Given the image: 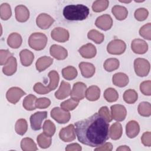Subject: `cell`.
Returning <instances> with one entry per match:
<instances>
[{
  "instance_id": "cell-31",
  "label": "cell",
  "mask_w": 151,
  "mask_h": 151,
  "mask_svg": "<svg viewBox=\"0 0 151 151\" xmlns=\"http://www.w3.org/2000/svg\"><path fill=\"white\" fill-rule=\"evenodd\" d=\"M37 97L33 94H29L25 97L23 100V107L27 110L31 111L35 109V101Z\"/></svg>"
},
{
  "instance_id": "cell-6",
  "label": "cell",
  "mask_w": 151,
  "mask_h": 151,
  "mask_svg": "<svg viewBox=\"0 0 151 151\" xmlns=\"http://www.w3.org/2000/svg\"><path fill=\"white\" fill-rule=\"evenodd\" d=\"M126 48V43L122 40L114 39L111 41L107 45V50L109 53L114 55L123 54Z\"/></svg>"
},
{
  "instance_id": "cell-47",
  "label": "cell",
  "mask_w": 151,
  "mask_h": 151,
  "mask_svg": "<svg viewBox=\"0 0 151 151\" xmlns=\"http://www.w3.org/2000/svg\"><path fill=\"white\" fill-rule=\"evenodd\" d=\"M140 91L146 96L151 95V81L147 80L143 81L140 85Z\"/></svg>"
},
{
  "instance_id": "cell-45",
  "label": "cell",
  "mask_w": 151,
  "mask_h": 151,
  "mask_svg": "<svg viewBox=\"0 0 151 151\" xmlns=\"http://www.w3.org/2000/svg\"><path fill=\"white\" fill-rule=\"evenodd\" d=\"M139 34L141 37L147 40H151V24L150 22L142 26L139 29Z\"/></svg>"
},
{
  "instance_id": "cell-33",
  "label": "cell",
  "mask_w": 151,
  "mask_h": 151,
  "mask_svg": "<svg viewBox=\"0 0 151 151\" xmlns=\"http://www.w3.org/2000/svg\"><path fill=\"white\" fill-rule=\"evenodd\" d=\"M48 76L50 78V83L47 87L51 91H52L55 90L58 86L60 79L59 74L56 71L52 70L49 72Z\"/></svg>"
},
{
  "instance_id": "cell-21",
  "label": "cell",
  "mask_w": 151,
  "mask_h": 151,
  "mask_svg": "<svg viewBox=\"0 0 151 151\" xmlns=\"http://www.w3.org/2000/svg\"><path fill=\"white\" fill-rule=\"evenodd\" d=\"M79 68L82 76L85 78L91 77L95 73L94 65L90 63L81 62L79 64Z\"/></svg>"
},
{
  "instance_id": "cell-4",
  "label": "cell",
  "mask_w": 151,
  "mask_h": 151,
  "mask_svg": "<svg viewBox=\"0 0 151 151\" xmlns=\"http://www.w3.org/2000/svg\"><path fill=\"white\" fill-rule=\"evenodd\" d=\"M134 68L136 74L139 77H145L148 75L150 71L149 62L142 58H137L134 61Z\"/></svg>"
},
{
  "instance_id": "cell-22",
  "label": "cell",
  "mask_w": 151,
  "mask_h": 151,
  "mask_svg": "<svg viewBox=\"0 0 151 151\" xmlns=\"http://www.w3.org/2000/svg\"><path fill=\"white\" fill-rule=\"evenodd\" d=\"M140 131L139 123L135 120L129 121L126 126V132L127 137L130 139L137 136Z\"/></svg>"
},
{
  "instance_id": "cell-13",
  "label": "cell",
  "mask_w": 151,
  "mask_h": 151,
  "mask_svg": "<svg viewBox=\"0 0 151 151\" xmlns=\"http://www.w3.org/2000/svg\"><path fill=\"white\" fill-rule=\"evenodd\" d=\"M95 24L96 27L103 31L110 29L113 25V19L110 15L104 14L99 17L96 20Z\"/></svg>"
},
{
  "instance_id": "cell-28",
  "label": "cell",
  "mask_w": 151,
  "mask_h": 151,
  "mask_svg": "<svg viewBox=\"0 0 151 151\" xmlns=\"http://www.w3.org/2000/svg\"><path fill=\"white\" fill-rule=\"evenodd\" d=\"M100 96V89L96 86H91L89 87L86 91V97L89 101H96Z\"/></svg>"
},
{
  "instance_id": "cell-5",
  "label": "cell",
  "mask_w": 151,
  "mask_h": 151,
  "mask_svg": "<svg viewBox=\"0 0 151 151\" xmlns=\"http://www.w3.org/2000/svg\"><path fill=\"white\" fill-rule=\"evenodd\" d=\"M51 116L58 123L64 124L70 120L71 114L68 111L64 110L62 108L55 107L51 110Z\"/></svg>"
},
{
  "instance_id": "cell-9",
  "label": "cell",
  "mask_w": 151,
  "mask_h": 151,
  "mask_svg": "<svg viewBox=\"0 0 151 151\" xmlns=\"http://www.w3.org/2000/svg\"><path fill=\"white\" fill-rule=\"evenodd\" d=\"M60 138L65 142H70L76 139L75 127L71 124L61 129L59 133Z\"/></svg>"
},
{
  "instance_id": "cell-54",
  "label": "cell",
  "mask_w": 151,
  "mask_h": 151,
  "mask_svg": "<svg viewBox=\"0 0 151 151\" xmlns=\"http://www.w3.org/2000/svg\"><path fill=\"white\" fill-rule=\"evenodd\" d=\"M67 151H80L81 150V146L78 143H71L67 146L65 147Z\"/></svg>"
},
{
  "instance_id": "cell-2",
  "label": "cell",
  "mask_w": 151,
  "mask_h": 151,
  "mask_svg": "<svg viewBox=\"0 0 151 151\" xmlns=\"http://www.w3.org/2000/svg\"><path fill=\"white\" fill-rule=\"evenodd\" d=\"M64 18L69 21H82L89 14V8L82 4L69 5L63 9Z\"/></svg>"
},
{
  "instance_id": "cell-44",
  "label": "cell",
  "mask_w": 151,
  "mask_h": 151,
  "mask_svg": "<svg viewBox=\"0 0 151 151\" xmlns=\"http://www.w3.org/2000/svg\"><path fill=\"white\" fill-rule=\"evenodd\" d=\"M78 102L77 100H75L73 99H68L63 102H62L60 104L61 107L66 111H71L73 110L76 107L78 106Z\"/></svg>"
},
{
  "instance_id": "cell-49",
  "label": "cell",
  "mask_w": 151,
  "mask_h": 151,
  "mask_svg": "<svg viewBox=\"0 0 151 151\" xmlns=\"http://www.w3.org/2000/svg\"><path fill=\"white\" fill-rule=\"evenodd\" d=\"M34 90L38 94H47L51 91L49 88L47 86H45L41 83H37L34 86Z\"/></svg>"
},
{
  "instance_id": "cell-38",
  "label": "cell",
  "mask_w": 151,
  "mask_h": 151,
  "mask_svg": "<svg viewBox=\"0 0 151 151\" xmlns=\"http://www.w3.org/2000/svg\"><path fill=\"white\" fill-rule=\"evenodd\" d=\"M138 113L142 116L149 117L151 115V105L149 102H141L138 106Z\"/></svg>"
},
{
  "instance_id": "cell-27",
  "label": "cell",
  "mask_w": 151,
  "mask_h": 151,
  "mask_svg": "<svg viewBox=\"0 0 151 151\" xmlns=\"http://www.w3.org/2000/svg\"><path fill=\"white\" fill-rule=\"evenodd\" d=\"M122 126L120 123H114L110 127L109 136L113 140L119 139L122 135Z\"/></svg>"
},
{
  "instance_id": "cell-36",
  "label": "cell",
  "mask_w": 151,
  "mask_h": 151,
  "mask_svg": "<svg viewBox=\"0 0 151 151\" xmlns=\"http://www.w3.org/2000/svg\"><path fill=\"white\" fill-rule=\"evenodd\" d=\"M119 61L117 58H110L107 59L103 65L104 68L109 72H111L117 70L119 67Z\"/></svg>"
},
{
  "instance_id": "cell-51",
  "label": "cell",
  "mask_w": 151,
  "mask_h": 151,
  "mask_svg": "<svg viewBox=\"0 0 151 151\" xmlns=\"http://www.w3.org/2000/svg\"><path fill=\"white\" fill-rule=\"evenodd\" d=\"M12 56V54L8 50H0V64L1 65H5L10 57Z\"/></svg>"
},
{
  "instance_id": "cell-3",
  "label": "cell",
  "mask_w": 151,
  "mask_h": 151,
  "mask_svg": "<svg viewBox=\"0 0 151 151\" xmlns=\"http://www.w3.org/2000/svg\"><path fill=\"white\" fill-rule=\"evenodd\" d=\"M47 42V36L41 32H34L32 34L28 39L29 47L37 51L43 50Z\"/></svg>"
},
{
  "instance_id": "cell-15",
  "label": "cell",
  "mask_w": 151,
  "mask_h": 151,
  "mask_svg": "<svg viewBox=\"0 0 151 151\" xmlns=\"http://www.w3.org/2000/svg\"><path fill=\"white\" fill-rule=\"evenodd\" d=\"M50 55L58 60H64L68 55L67 51L63 47L59 45L54 44L50 48Z\"/></svg>"
},
{
  "instance_id": "cell-39",
  "label": "cell",
  "mask_w": 151,
  "mask_h": 151,
  "mask_svg": "<svg viewBox=\"0 0 151 151\" xmlns=\"http://www.w3.org/2000/svg\"><path fill=\"white\" fill-rule=\"evenodd\" d=\"M28 129L27 122L25 119H18L15 125V130L17 134L19 135H24L27 132Z\"/></svg>"
},
{
  "instance_id": "cell-42",
  "label": "cell",
  "mask_w": 151,
  "mask_h": 151,
  "mask_svg": "<svg viewBox=\"0 0 151 151\" xmlns=\"http://www.w3.org/2000/svg\"><path fill=\"white\" fill-rule=\"evenodd\" d=\"M12 12L10 5L7 3H3L0 6V16L2 20H8L11 17Z\"/></svg>"
},
{
  "instance_id": "cell-43",
  "label": "cell",
  "mask_w": 151,
  "mask_h": 151,
  "mask_svg": "<svg viewBox=\"0 0 151 151\" xmlns=\"http://www.w3.org/2000/svg\"><path fill=\"white\" fill-rule=\"evenodd\" d=\"M42 129L44 133L50 137L52 136L55 132V126L50 120H47L45 121Z\"/></svg>"
},
{
  "instance_id": "cell-32",
  "label": "cell",
  "mask_w": 151,
  "mask_h": 151,
  "mask_svg": "<svg viewBox=\"0 0 151 151\" xmlns=\"http://www.w3.org/2000/svg\"><path fill=\"white\" fill-rule=\"evenodd\" d=\"M77 71L75 67L69 65L62 70L63 77L67 80H72L77 76Z\"/></svg>"
},
{
  "instance_id": "cell-12",
  "label": "cell",
  "mask_w": 151,
  "mask_h": 151,
  "mask_svg": "<svg viewBox=\"0 0 151 151\" xmlns=\"http://www.w3.org/2000/svg\"><path fill=\"white\" fill-rule=\"evenodd\" d=\"M51 37L56 41L64 42L69 39V32L67 29L63 28L57 27L52 30Z\"/></svg>"
},
{
  "instance_id": "cell-1",
  "label": "cell",
  "mask_w": 151,
  "mask_h": 151,
  "mask_svg": "<svg viewBox=\"0 0 151 151\" xmlns=\"http://www.w3.org/2000/svg\"><path fill=\"white\" fill-rule=\"evenodd\" d=\"M78 140L91 147H98L109 138V124L99 113L75 123Z\"/></svg>"
},
{
  "instance_id": "cell-20",
  "label": "cell",
  "mask_w": 151,
  "mask_h": 151,
  "mask_svg": "<svg viewBox=\"0 0 151 151\" xmlns=\"http://www.w3.org/2000/svg\"><path fill=\"white\" fill-rule=\"evenodd\" d=\"M17 61L16 58L12 56L7 61L6 63L2 68V71L4 74L8 76L13 75L17 71Z\"/></svg>"
},
{
  "instance_id": "cell-10",
  "label": "cell",
  "mask_w": 151,
  "mask_h": 151,
  "mask_svg": "<svg viewBox=\"0 0 151 151\" xmlns=\"http://www.w3.org/2000/svg\"><path fill=\"white\" fill-rule=\"evenodd\" d=\"M25 94L26 93L21 88L17 87H13L7 91L6 97L9 102L12 104H16Z\"/></svg>"
},
{
  "instance_id": "cell-16",
  "label": "cell",
  "mask_w": 151,
  "mask_h": 151,
  "mask_svg": "<svg viewBox=\"0 0 151 151\" xmlns=\"http://www.w3.org/2000/svg\"><path fill=\"white\" fill-rule=\"evenodd\" d=\"M131 48L134 53L138 54H143L147 51L148 45L144 40L137 38L132 41Z\"/></svg>"
},
{
  "instance_id": "cell-19",
  "label": "cell",
  "mask_w": 151,
  "mask_h": 151,
  "mask_svg": "<svg viewBox=\"0 0 151 151\" xmlns=\"http://www.w3.org/2000/svg\"><path fill=\"white\" fill-rule=\"evenodd\" d=\"M70 84L65 81H62L58 90L55 93V97L58 100L64 99L70 95Z\"/></svg>"
},
{
  "instance_id": "cell-35",
  "label": "cell",
  "mask_w": 151,
  "mask_h": 151,
  "mask_svg": "<svg viewBox=\"0 0 151 151\" xmlns=\"http://www.w3.org/2000/svg\"><path fill=\"white\" fill-rule=\"evenodd\" d=\"M138 98L137 92L133 89H129L124 91L123 94V99L128 104L134 103Z\"/></svg>"
},
{
  "instance_id": "cell-17",
  "label": "cell",
  "mask_w": 151,
  "mask_h": 151,
  "mask_svg": "<svg viewBox=\"0 0 151 151\" xmlns=\"http://www.w3.org/2000/svg\"><path fill=\"white\" fill-rule=\"evenodd\" d=\"M78 52L83 58H92L96 55L97 50L93 44L88 43L81 47L78 50Z\"/></svg>"
},
{
  "instance_id": "cell-40",
  "label": "cell",
  "mask_w": 151,
  "mask_h": 151,
  "mask_svg": "<svg viewBox=\"0 0 151 151\" xmlns=\"http://www.w3.org/2000/svg\"><path fill=\"white\" fill-rule=\"evenodd\" d=\"M88 38L93 40L96 44H101L104 39V35L97 31L96 29H91L87 34Z\"/></svg>"
},
{
  "instance_id": "cell-8",
  "label": "cell",
  "mask_w": 151,
  "mask_h": 151,
  "mask_svg": "<svg viewBox=\"0 0 151 151\" xmlns=\"http://www.w3.org/2000/svg\"><path fill=\"white\" fill-rule=\"evenodd\" d=\"M47 112L44 111H37L30 117V124L31 127L34 130H39L41 129L42 122L44 119L47 118Z\"/></svg>"
},
{
  "instance_id": "cell-18",
  "label": "cell",
  "mask_w": 151,
  "mask_h": 151,
  "mask_svg": "<svg viewBox=\"0 0 151 151\" xmlns=\"http://www.w3.org/2000/svg\"><path fill=\"white\" fill-rule=\"evenodd\" d=\"M15 13L16 19L20 22L27 21L29 17V10L23 5L17 6L15 8Z\"/></svg>"
},
{
  "instance_id": "cell-50",
  "label": "cell",
  "mask_w": 151,
  "mask_h": 151,
  "mask_svg": "<svg viewBox=\"0 0 151 151\" xmlns=\"http://www.w3.org/2000/svg\"><path fill=\"white\" fill-rule=\"evenodd\" d=\"M99 114L102 117H103L108 123L110 122L113 118L110 114V111L107 106L101 107L99 110Z\"/></svg>"
},
{
  "instance_id": "cell-14",
  "label": "cell",
  "mask_w": 151,
  "mask_h": 151,
  "mask_svg": "<svg viewBox=\"0 0 151 151\" xmlns=\"http://www.w3.org/2000/svg\"><path fill=\"white\" fill-rule=\"evenodd\" d=\"M54 19L48 14H40L36 19L37 26L42 29H46L50 28L54 23Z\"/></svg>"
},
{
  "instance_id": "cell-23",
  "label": "cell",
  "mask_w": 151,
  "mask_h": 151,
  "mask_svg": "<svg viewBox=\"0 0 151 151\" xmlns=\"http://www.w3.org/2000/svg\"><path fill=\"white\" fill-rule=\"evenodd\" d=\"M53 63V59L48 56H43L39 58L35 63L37 70L39 72L43 71L49 67Z\"/></svg>"
},
{
  "instance_id": "cell-46",
  "label": "cell",
  "mask_w": 151,
  "mask_h": 151,
  "mask_svg": "<svg viewBox=\"0 0 151 151\" xmlns=\"http://www.w3.org/2000/svg\"><path fill=\"white\" fill-rule=\"evenodd\" d=\"M148 11L144 8H138L134 12V17L139 21H143L145 20L148 17Z\"/></svg>"
},
{
  "instance_id": "cell-41",
  "label": "cell",
  "mask_w": 151,
  "mask_h": 151,
  "mask_svg": "<svg viewBox=\"0 0 151 151\" xmlns=\"http://www.w3.org/2000/svg\"><path fill=\"white\" fill-rule=\"evenodd\" d=\"M109 4L107 0H97L93 2L92 5L93 11L96 12H100L107 9Z\"/></svg>"
},
{
  "instance_id": "cell-11",
  "label": "cell",
  "mask_w": 151,
  "mask_h": 151,
  "mask_svg": "<svg viewBox=\"0 0 151 151\" xmlns=\"http://www.w3.org/2000/svg\"><path fill=\"white\" fill-rule=\"evenodd\" d=\"M111 113L113 119L117 122L123 121L126 116L127 111L125 107L121 104H114L111 106Z\"/></svg>"
},
{
  "instance_id": "cell-25",
  "label": "cell",
  "mask_w": 151,
  "mask_h": 151,
  "mask_svg": "<svg viewBox=\"0 0 151 151\" xmlns=\"http://www.w3.org/2000/svg\"><path fill=\"white\" fill-rule=\"evenodd\" d=\"M19 56L21 64L25 67L29 66L34 58V54L27 49L22 50L19 53Z\"/></svg>"
},
{
  "instance_id": "cell-30",
  "label": "cell",
  "mask_w": 151,
  "mask_h": 151,
  "mask_svg": "<svg viewBox=\"0 0 151 151\" xmlns=\"http://www.w3.org/2000/svg\"><path fill=\"white\" fill-rule=\"evenodd\" d=\"M21 147L24 151H35L38 149L35 143L32 139L29 137H25L22 139Z\"/></svg>"
},
{
  "instance_id": "cell-7",
  "label": "cell",
  "mask_w": 151,
  "mask_h": 151,
  "mask_svg": "<svg viewBox=\"0 0 151 151\" xmlns=\"http://www.w3.org/2000/svg\"><path fill=\"white\" fill-rule=\"evenodd\" d=\"M86 90L87 86L84 83L82 82H77L74 83L70 93L71 99L78 101L83 99L86 96Z\"/></svg>"
},
{
  "instance_id": "cell-34",
  "label": "cell",
  "mask_w": 151,
  "mask_h": 151,
  "mask_svg": "<svg viewBox=\"0 0 151 151\" xmlns=\"http://www.w3.org/2000/svg\"><path fill=\"white\" fill-rule=\"evenodd\" d=\"M39 146L42 149H46L50 146L52 142L51 137L46 135L45 133L40 134L37 138Z\"/></svg>"
},
{
  "instance_id": "cell-29",
  "label": "cell",
  "mask_w": 151,
  "mask_h": 151,
  "mask_svg": "<svg viewBox=\"0 0 151 151\" xmlns=\"http://www.w3.org/2000/svg\"><path fill=\"white\" fill-rule=\"evenodd\" d=\"M111 12L116 18L119 21L124 20L128 15L127 9L124 6L120 5H114L111 9Z\"/></svg>"
},
{
  "instance_id": "cell-24",
  "label": "cell",
  "mask_w": 151,
  "mask_h": 151,
  "mask_svg": "<svg viewBox=\"0 0 151 151\" xmlns=\"http://www.w3.org/2000/svg\"><path fill=\"white\" fill-rule=\"evenodd\" d=\"M112 81L114 85L119 87H123L129 83V77L124 73H117L113 75Z\"/></svg>"
},
{
  "instance_id": "cell-37",
  "label": "cell",
  "mask_w": 151,
  "mask_h": 151,
  "mask_svg": "<svg viewBox=\"0 0 151 151\" xmlns=\"http://www.w3.org/2000/svg\"><path fill=\"white\" fill-rule=\"evenodd\" d=\"M104 97L108 102L111 103L117 101L119 98L117 91L113 88H108L104 92Z\"/></svg>"
},
{
  "instance_id": "cell-52",
  "label": "cell",
  "mask_w": 151,
  "mask_h": 151,
  "mask_svg": "<svg viewBox=\"0 0 151 151\" xmlns=\"http://www.w3.org/2000/svg\"><path fill=\"white\" fill-rule=\"evenodd\" d=\"M141 141L143 145L145 146L150 147L151 146V133L150 132H145L142 137H141Z\"/></svg>"
},
{
  "instance_id": "cell-26",
  "label": "cell",
  "mask_w": 151,
  "mask_h": 151,
  "mask_svg": "<svg viewBox=\"0 0 151 151\" xmlns=\"http://www.w3.org/2000/svg\"><path fill=\"white\" fill-rule=\"evenodd\" d=\"M22 37L20 34L17 32L11 33L8 37V45L12 48H18L22 44Z\"/></svg>"
},
{
  "instance_id": "cell-48",
  "label": "cell",
  "mask_w": 151,
  "mask_h": 151,
  "mask_svg": "<svg viewBox=\"0 0 151 151\" xmlns=\"http://www.w3.org/2000/svg\"><path fill=\"white\" fill-rule=\"evenodd\" d=\"M51 104V101L49 99L46 97H42L37 99L35 101V106L37 108L42 109H45L50 106Z\"/></svg>"
},
{
  "instance_id": "cell-53",
  "label": "cell",
  "mask_w": 151,
  "mask_h": 151,
  "mask_svg": "<svg viewBox=\"0 0 151 151\" xmlns=\"http://www.w3.org/2000/svg\"><path fill=\"white\" fill-rule=\"evenodd\" d=\"M113 149V146L111 143L105 142L102 145L98 146L94 149L96 151H111Z\"/></svg>"
},
{
  "instance_id": "cell-55",
  "label": "cell",
  "mask_w": 151,
  "mask_h": 151,
  "mask_svg": "<svg viewBox=\"0 0 151 151\" xmlns=\"http://www.w3.org/2000/svg\"><path fill=\"white\" fill-rule=\"evenodd\" d=\"M116 150H117V151H118V150H121V151H122V150H125V151L129 150V151H130V149L127 146L124 145V146H119L118 148H117Z\"/></svg>"
}]
</instances>
